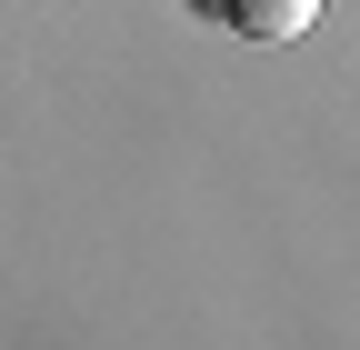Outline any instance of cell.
<instances>
[{
	"mask_svg": "<svg viewBox=\"0 0 360 350\" xmlns=\"http://www.w3.org/2000/svg\"><path fill=\"white\" fill-rule=\"evenodd\" d=\"M200 11H231V0H200Z\"/></svg>",
	"mask_w": 360,
	"mask_h": 350,
	"instance_id": "obj_2",
	"label": "cell"
},
{
	"mask_svg": "<svg viewBox=\"0 0 360 350\" xmlns=\"http://www.w3.org/2000/svg\"><path fill=\"white\" fill-rule=\"evenodd\" d=\"M220 20H231V30H250V40H300L310 20H321V0H231Z\"/></svg>",
	"mask_w": 360,
	"mask_h": 350,
	"instance_id": "obj_1",
	"label": "cell"
}]
</instances>
